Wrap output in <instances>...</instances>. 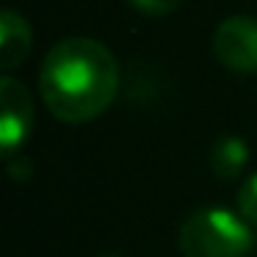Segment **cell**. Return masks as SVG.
<instances>
[{
  "label": "cell",
  "instance_id": "cell-1",
  "mask_svg": "<svg viewBox=\"0 0 257 257\" xmlns=\"http://www.w3.org/2000/svg\"><path fill=\"white\" fill-rule=\"evenodd\" d=\"M39 91L56 119L83 124L105 113L119 91V64L102 42L72 36L42 61Z\"/></svg>",
  "mask_w": 257,
  "mask_h": 257
},
{
  "label": "cell",
  "instance_id": "cell-2",
  "mask_svg": "<svg viewBox=\"0 0 257 257\" xmlns=\"http://www.w3.org/2000/svg\"><path fill=\"white\" fill-rule=\"evenodd\" d=\"M183 257H246L254 246L251 224L224 207H202L183 221L177 235Z\"/></svg>",
  "mask_w": 257,
  "mask_h": 257
},
{
  "label": "cell",
  "instance_id": "cell-3",
  "mask_svg": "<svg viewBox=\"0 0 257 257\" xmlns=\"http://www.w3.org/2000/svg\"><path fill=\"white\" fill-rule=\"evenodd\" d=\"M216 58L232 72H257V20L229 17L213 34Z\"/></svg>",
  "mask_w": 257,
  "mask_h": 257
},
{
  "label": "cell",
  "instance_id": "cell-4",
  "mask_svg": "<svg viewBox=\"0 0 257 257\" xmlns=\"http://www.w3.org/2000/svg\"><path fill=\"white\" fill-rule=\"evenodd\" d=\"M0 147L6 155H12L34 127V102L20 80L3 78L0 80Z\"/></svg>",
  "mask_w": 257,
  "mask_h": 257
},
{
  "label": "cell",
  "instance_id": "cell-5",
  "mask_svg": "<svg viewBox=\"0 0 257 257\" xmlns=\"http://www.w3.org/2000/svg\"><path fill=\"white\" fill-rule=\"evenodd\" d=\"M31 50V28L20 14H0V67L12 72L28 58Z\"/></svg>",
  "mask_w": 257,
  "mask_h": 257
},
{
  "label": "cell",
  "instance_id": "cell-6",
  "mask_svg": "<svg viewBox=\"0 0 257 257\" xmlns=\"http://www.w3.org/2000/svg\"><path fill=\"white\" fill-rule=\"evenodd\" d=\"M246 163H249V147H246L243 139H238V136H221L213 144L210 166L216 172V177H224V180L238 177L246 169Z\"/></svg>",
  "mask_w": 257,
  "mask_h": 257
},
{
  "label": "cell",
  "instance_id": "cell-7",
  "mask_svg": "<svg viewBox=\"0 0 257 257\" xmlns=\"http://www.w3.org/2000/svg\"><path fill=\"white\" fill-rule=\"evenodd\" d=\"M238 213L251 227H257V174H251L238 191Z\"/></svg>",
  "mask_w": 257,
  "mask_h": 257
},
{
  "label": "cell",
  "instance_id": "cell-8",
  "mask_svg": "<svg viewBox=\"0 0 257 257\" xmlns=\"http://www.w3.org/2000/svg\"><path fill=\"white\" fill-rule=\"evenodd\" d=\"M139 12L144 14H169L183 3V0H130Z\"/></svg>",
  "mask_w": 257,
  "mask_h": 257
},
{
  "label": "cell",
  "instance_id": "cell-9",
  "mask_svg": "<svg viewBox=\"0 0 257 257\" xmlns=\"http://www.w3.org/2000/svg\"><path fill=\"white\" fill-rule=\"evenodd\" d=\"M100 257H119V254H100Z\"/></svg>",
  "mask_w": 257,
  "mask_h": 257
}]
</instances>
